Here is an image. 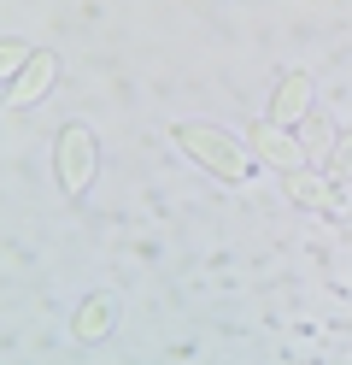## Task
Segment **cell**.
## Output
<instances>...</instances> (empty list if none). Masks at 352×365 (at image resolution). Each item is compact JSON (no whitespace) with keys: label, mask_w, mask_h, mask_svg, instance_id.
<instances>
[{"label":"cell","mask_w":352,"mask_h":365,"mask_svg":"<svg viewBox=\"0 0 352 365\" xmlns=\"http://www.w3.org/2000/svg\"><path fill=\"white\" fill-rule=\"evenodd\" d=\"M30 65V53H23V41H0V83H6L12 71H23Z\"/></svg>","instance_id":"8"},{"label":"cell","mask_w":352,"mask_h":365,"mask_svg":"<svg viewBox=\"0 0 352 365\" xmlns=\"http://www.w3.org/2000/svg\"><path fill=\"white\" fill-rule=\"evenodd\" d=\"M294 142L305 148V159H323L329 148H335V130H329L323 118H305V124H299V135H294Z\"/></svg>","instance_id":"7"},{"label":"cell","mask_w":352,"mask_h":365,"mask_svg":"<svg viewBox=\"0 0 352 365\" xmlns=\"http://www.w3.org/2000/svg\"><path fill=\"white\" fill-rule=\"evenodd\" d=\"M53 77H59V59L53 53H30V65H23L18 83L6 88V106H36L47 88H53Z\"/></svg>","instance_id":"5"},{"label":"cell","mask_w":352,"mask_h":365,"mask_svg":"<svg viewBox=\"0 0 352 365\" xmlns=\"http://www.w3.org/2000/svg\"><path fill=\"white\" fill-rule=\"evenodd\" d=\"M176 142L194 153L211 177H223V182H247V177H252L241 142H235V135H223L218 124H182V130H176Z\"/></svg>","instance_id":"1"},{"label":"cell","mask_w":352,"mask_h":365,"mask_svg":"<svg viewBox=\"0 0 352 365\" xmlns=\"http://www.w3.org/2000/svg\"><path fill=\"white\" fill-rule=\"evenodd\" d=\"M247 142H252V153L265 159V165H276V171H299V165H305V148H299L282 124H270V118H265V124H252V130H247Z\"/></svg>","instance_id":"3"},{"label":"cell","mask_w":352,"mask_h":365,"mask_svg":"<svg viewBox=\"0 0 352 365\" xmlns=\"http://www.w3.org/2000/svg\"><path fill=\"white\" fill-rule=\"evenodd\" d=\"M100 318H106V301H94V307L82 312V324H77V336H88V341H94V336H100V330H106V324H100Z\"/></svg>","instance_id":"9"},{"label":"cell","mask_w":352,"mask_h":365,"mask_svg":"<svg viewBox=\"0 0 352 365\" xmlns=\"http://www.w3.org/2000/svg\"><path fill=\"white\" fill-rule=\"evenodd\" d=\"M59 182H65L70 195H82L88 182H94V135L82 124H70L59 135Z\"/></svg>","instance_id":"2"},{"label":"cell","mask_w":352,"mask_h":365,"mask_svg":"<svg viewBox=\"0 0 352 365\" xmlns=\"http://www.w3.org/2000/svg\"><path fill=\"white\" fill-rule=\"evenodd\" d=\"M311 118V77L305 71H288L282 77V88H276V101H270V124H305Z\"/></svg>","instance_id":"4"},{"label":"cell","mask_w":352,"mask_h":365,"mask_svg":"<svg viewBox=\"0 0 352 365\" xmlns=\"http://www.w3.org/2000/svg\"><path fill=\"white\" fill-rule=\"evenodd\" d=\"M288 195L299 200V207H329V182H323L317 171H305V165L288 171Z\"/></svg>","instance_id":"6"},{"label":"cell","mask_w":352,"mask_h":365,"mask_svg":"<svg viewBox=\"0 0 352 365\" xmlns=\"http://www.w3.org/2000/svg\"><path fill=\"white\" fill-rule=\"evenodd\" d=\"M335 177H352V142L335 148Z\"/></svg>","instance_id":"10"}]
</instances>
